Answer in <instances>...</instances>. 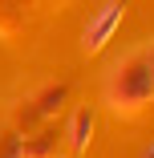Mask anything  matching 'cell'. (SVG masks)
<instances>
[{
  "mask_svg": "<svg viewBox=\"0 0 154 158\" xmlns=\"http://www.w3.org/2000/svg\"><path fill=\"white\" fill-rule=\"evenodd\" d=\"M150 57H154V45H150Z\"/></svg>",
  "mask_w": 154,
  "mask_h": 158,
  "instance_id": "cell-6",
  "label": "cell"
},
{
  "mask_svg": "<svg viewBox=\"0 0 154 158\" xmlns=\"http://www.w3.org/2000/svg\"><path fill=\"white\" fill-rule=\"evenodd\" d=\"M61 102H65V85H49V89L41 93V102H37V114L45 118V114H53Z\"/></svg>",
  "mask_w": 154,
  "mask_h": 158,
  "instance_id": "cell-4",
  "label": "cell"
},
{
  "mask_svg": "<svg viewBox=\"0 0 154 158\" xmlns=\"http://www.w3.org/2000/svg\"><path fill=\"white\" fill-rule=\"evenodd\" d=\"M126 16V0H106V4L98 8V16L85 24V37H81V45H85V53H98L106 41H110V33L118 28V20Z\"/></svg>",
  "mask_w": 154,
  "mask_h": 158,
  "instance_id": "cell-2",
  "label": "cell"
},
{
  "mask_svg": "<svg viewBox=\"0 0 154 158\" xmlns=\"http://www.w3.org/2000/svg\"><path fill=\"white\" fill-rule=\"evenodd\" d=\"M89 134H94V110L81 106V110L73 114V126H69V146H73V150H85V146H89Z\"/></svg>",
  "mask_w": 154,
  "mask_h": 158,
  "instance_id": "cell-3",
  "label": "cell"
},
{
  "mask_svg": "<svg viewBox=\"0 0 154 158\" xmlns=\"http://www.w3.org/2000/svg\"><path fill=\"white\" fill-rule=\"evenodd\" d=\"M146 158H154V150H150V154H146Z\"/></svg>",
  "mask_w": 154,
  "mask_h": 158,
  "instance_id": "cell-5",
  "label": "cell"
},
{
  "mask_svg": "<svg viewBox=\"0 0 154 158\" xmlns=\"http://www.w3.org/2000/svg\"><path fill=\"white\" fill-rule=\"evenodd\" d=\"M106 93H110L114 110H126V114H134L146 102H154V57H150V49H138V53H130L110 73Z\"/></svg>",
  "mask_w": 154,
  "mask_h": 158,
  "instance_id": "cell-1",
  "label": "cell"
}]
</instances>
